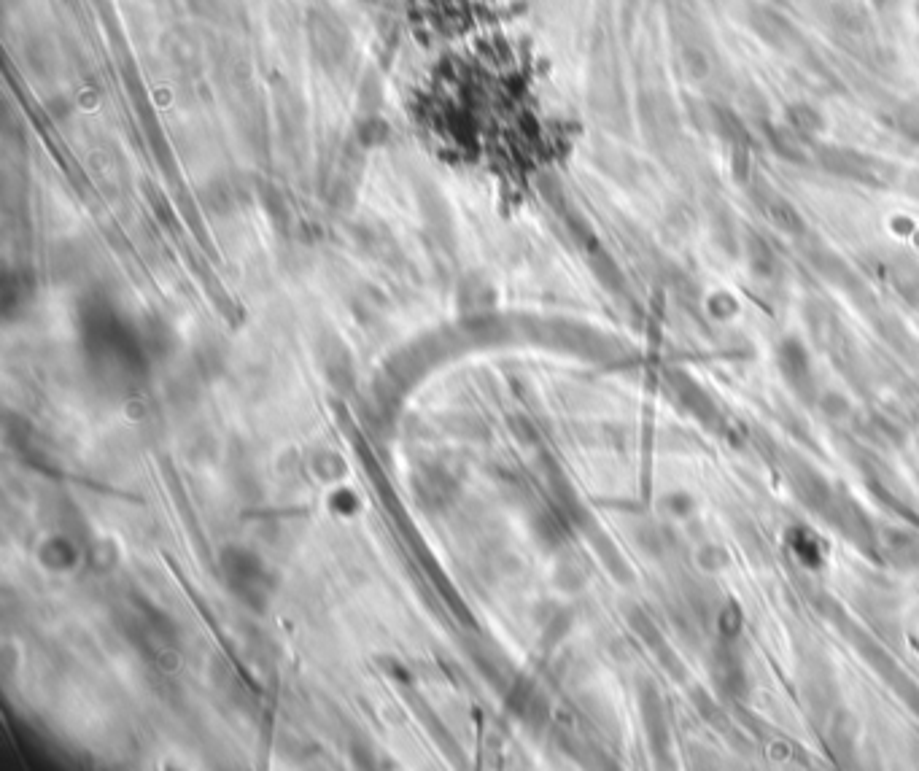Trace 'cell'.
Masks as SVG:
<instances>
[{
	"mask_svg": "<svg viewBox=\"0 0 919 771\" xmlns=\"http://www.w3.org/2000/svg\"><path fill=\"white\" fill-rule=\"evenodd\" d=\"M898 127H901L903 133L909 135V138L919 141V111H914V108H906L901 116V125Z\"/></svg>",
	"mask_w": 919,
	"mask_h": 771,
	"instance_id": "cell-3",
	"label": "cell"
},
{
	"mask_svg": "<svg viewBox=\"0 0 919 771\" xmlns=\"http://www.w3.org/2000/svg\"><path fill=\"white\" fill-rule=\"evenodd\" d=\"M682 63L688 68V73L693 79H701V76H707L709 63H707V54L701 52V49H685L682 54Z\"/></svg>",
	"mask_w": 919,
	"mask_h": 771,
	"instance_id": "cell-2",
	"label": "cell"
},
{
	"mask_svg": "<svg viewBox=\"0 0 919 771\" xmlns=\"http://www.w3.org/2000/svg\"><path fill=\"white\" fill-rule=\"evenodd\" d=\"M790 122L801 133H817L822 130V116L812 106H793L790 108Z\"/></svg>",
	"mask_w": 919,
	"mask_h": 771,
	"instance_id": "cell-1",
	"label": "cell"
}]
</instances>
